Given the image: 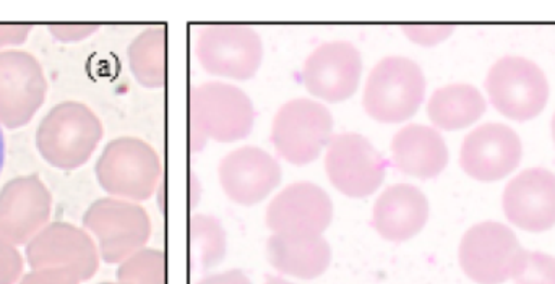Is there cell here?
Wrapping results in <instances>:
<instances>
[{
  "label": "cell",
  "instance_id": "obj_29",
  "mask_svg": "<svg viewBox=\"0 0 555 284\" xmlns=\"http://www.w3.org/2000/svg\"><path fill=\"white\" fill-rule=\"evenodd\" d=\"M75 273L61 269L33 270L28 275L23 276L20 284H80Z\"/></svg>",
  "mask_w": 555,
  "mask_h": 284
},
{
  "label": "cell",
  "instance_id": "obj_27",
  "mask_svg": "<svg viewBox=\"0 0 555 284\" xmlns=\"http://www.w3.org/2000/svg\"><path fill=\"white\" fill-rule=\"evenodd\" d=\"M22 275V254L9 241L0 240V284H16Z\"/></svg>",
  "mask_w": 555,
  "mask_h": 284
},
{
  "label": "cell",
  "instance_id": "obj_3",
  "mask_svg": "<svg viewBox=\"0 0 555 284\" xmlns=\"http://www.w3.org/2000/svg\"><path fill=\"white\" fill-rule=\"evenodd\" d=\"M100 117L83 103L57 104L36 133L42 158L62 171L81 168L103 139Z\"/></svg>",
  "mask_w": 555,
  "mask_h": 284
},
{
  "label": "cell",
  "instance_id": "obj_14",
  "mask_svg": "<svg viewBox=\"0 0 555 284\" xmlns=\"http://www.w3.org/2000/svg\"><path fill=\"white\" fill-rule=\"evenodd\" d=\"M524 145L512 127L488 122L473 129L460 149V166L478 182H499L517 171Z\"/></svg>",
  "mask_w": 555,
  "mask_h": 284
},
{
  "label": "cell",
  "instance_id": "obj_20",
  "mask_svg": "<svg viewBox=\"0 0 555 284\" xmlns=\"http://www.w3.org/2000/svg\"><path fill=\"white\" fill-rule=\"evenodd\" d=\"M391 162L401 175L430 181L446 171L449 146L436 127L408 124L391 140Z\"/></svg>",
  "mask_w": 555,
  "mask_h": 284
},
{
  "label": "cell",
  "instance_id": "obj_9",
  "mask_svg": "<svg viewBox=\"0 0 555 284\" xmlns=\"http://www.w3.org/2000/svg\"><path fill=\"white\" fill-rule=\"evenodd\" d=\"M195 55L207 74L246 81L256 77L262 65L263 42L253 26H204L195 39Z\"/></svg>",
  "mask_w": 555,
  "mask_h": 284
},
{
  "label": "cell",
  "instance_id": "obj_15",
  "mask_svg": "<svg viewBox=\"0 0 555 284\" xmlns=\"http://www.w3.org/2000/svg\"><path fill=\"white\" fill-rule=\"evenodd\" d=\"M26 259L33 270L61 269L88 282L100 269V249L90 234L68 223H51L28 244Z\"/></svg>",
  "mask_w": 555,
  "mask_h": 284
},
{
  "label": "cell",
  "instance_id": "obj_17",
  "mask_svg": "<svg viewBox=\"0 0 555 284\" xmlns=\"http://www.w3.org/2000/svg\"><path fill=\"white\" fill-rule=\"evenodd\" d=\"M221 189L243 207L266 201L281 184L283 171L275 156L259 146H241L228 153L218 166Z\"/></svg>",
  "mask_w": 555,
  "mask_h": 284
},
{
  "label": "cell",
  "instance_id": "obj_13",
  "mask_svg": "<svg viewBox=\"0 0 555 284\" xmlns=\"http://www.w3.org/2000/svg\"><path fill=\"white\" fill-rule=\"evenodd\" d=\"M362 68L361 52L352 42H323L304 62L302 83L319 101L343 103L358 91Z\"/></svg>",
  "mask_w": 555,
  "mask_h": 284
},
{
  "label": "cell",
  "instance_id": "obj_16",
  "mask_svg": "<svg viewBox=\"0 0 555 284\" xmlns=\"http://www.w3.org/2000/svg\"><path fill=\"white\" fill-rule=\"evenodd\" d=\"M52 197L38 176L13 179L0 192V240L31 243L51 218Z\"/></svg>",
  "mask_w": 555,
  "mask_h": 284
},
{
  "label": "cell",
  "instance_id": "obj_36",
  "mask_svg": "<svg viewBox=\"0 0 555 284\" xmlns=\"http://www.w3.org/2000/svg\"><path fill=\"white\" fill-rule=\"evenodd\" d=\"M103 284H120V283H103Z\"/></svg>",
  "mask_w": 555,
  "mask_h": 284
},
{
  "label": "cell",
  "instance_id": "obj_10",
  "mask_svg": "<svg viewBox=\"0 0 555 284\" xmlns=\"http://www.w3.org/2000/svg\"><path fill=\"white\" fill-rule=\"evenodd\" d=\"M325 172L339 194L365 198L378 191L387 176V162L361 133H338L325 150Z\"/></svg>",
  "mask_w": 555,
  "mask_h": 284
},
{
  "label": "cell",
  "instance_id": "obj_33",
  "mask_svg": "<svg viewBox=\"0 0 555 284\" xmlns=\"http://www.w3.org/2000/svg\"><path fill=\"white\" fill-rule=\"evenodd\" d=\"M3 162H5V142H3V133L0 129V172H2Z\"/></svg>",
  "mask_w": 555,
  "mask_h": 284
},
{
  "label": "cell",
  "instance_id": "obj_21",
  "mask_svg": "<svg viewBox=\"0 0 555 284\" xmlns=\"http://www.w3.org/2000/svg\"><path fill=\"white\" fill-rule=\"evenodd\" d=\"M270 266L281 275L320 279L332 266V247L323 236L287 237L272 234L267 243Z\"/></svg>",
  "mask_w": 555,
  "mask_h": 284
},
{
  "label": "cell",
  "instance_id": "obj_23",
  "mask_svg": "<svg viewBox=\"0 0 555 284\" xmlns=\"http://www.w3.org/2000/svg\"><path fill=\"white\" fill-rule=\"evenodd\" d=\"M129 64L142 87L158 90L166 81V29L153 26L140 33L129 46Z\"/></svg>",
  "mask_w": 555,
  "mask_h": 284
},
{
  "label": "cell",
  "instance_id": "obj_22",
  "mask_svg": "<svg viewBox=\"0 0 555 284\" xmlns=\"http://www.w3.org/2000/svg\"><path fill=\"white\" fill-rule=\"evenodd\" d=\"M488 109L485 94L469 83H452L434 91L427 116L437 130L459 132L478 122Z\"/></svg>",
  "mask_w": 555,
  "mask_h": 284
},
{
  "label": "cell",
  "instance_id": "obj_11",
  "mask_svg": "<svg viewBox=\"0 0 555 284\" xmlns=\"http://www.w3.org/2000/svg\"><path fill=\"white\" fill-rule=\"evenodd\" d=\"M48 93V81L35 55L0 51V124L20 129L31 122Z\"/></svg>",
  "mask_w": 555,
  "mask_h": 284
},
{
  "label": "cell",
  "instance_id": "obj_5",
  "mask_svg": "<svg viewBox=\"0 0 555 284\" xmlns=\"http://www.w3.org/2000/svg\"><path fill=\"white\" fill-rule=\"evenodd\" d=\"M96 176L107 194L139 204L155 194L162 179V159L143 140L120 137L107 143L98 159Z\"/></svg>",
  "mask_w": 555,
  "mask_h": 284
},
{
  "label": "cell",
  "instance_id": "obj_18",
  "mask_svg": "<svg viewBox=\"0 0 555 284\" xmlns=\"http://www.w3.org/2000/svg\"><path fill=\"white\" fill-rule=\"evenodd\" d=\"M505 217L518 230L546 233L555 227V175L550 169H525L502 195Z\"/></svg>",
  "mask_w": 555,
  "mask_h": 284
},
{
  "label": "cell",
  "instance_id": "obj_1",
  "mask_svg": "<svg viewBox=\"0 0 555 284\" xmlns=\"http://www.w3.org/2000/svg\"><path fill=\"white\" fill-rule=\"evenodd\" d=\"M192 146L207 140L233 143L247 139L256 124V107L246 91L224 81H205L191 91Z\"/></svg>",
  "mask_w": 555,
  "mask_h": 284
},
{
  "label": "cell",
  "instance_id": "obj_24",
  "mask_svg": "<svg viewBox=\"0 0 555 284\" xmlns=\"http://www.w3.org/2000/svg\"><path fill=\"white\" fill-rule=\"evenodd\" d=\"M189 230L192 270L205 273L220 266L228 254V236L221 221L211 215H194Z\"/></svg>",
  "mask_w": 555,
  "mask_h": 284
},
{
  "label": "cell",
  "instance_id": "obj_30",
  "mask_svg": "<svg viewBox=\"0 0 555 284\" xmlns=\"http://www.w3.org/2000/svg\"><path fill=\"white\" fill-rule=\"evenodd\" d=\"M49 31L54 35L55 39L62 42H77L90 38L93 33L98 31V26H81V25H64L52 26Z\"/></svg>",
  "mask_w": 555,
  "mask_h": 284
},
{
  "label": "cell",
  "instance_id": "obj_32",
  "mask_svg": "<svg viewBox=\"0 0 555 284\" xmlns=\"http://www.w3.org/2000/svg\"><path fill=\"white\" fill-rule=\"evenodd\" d=\"M195 284H253V282L241 270H228V272L205 276V279Z\"/></svg>",
  "mask_w": 555,
  "mask_h": 284
},
{
  "label": "cell",
  "instance_id": "obj_26",
  "mask_svg": "<svg viewBox=\"0 0 555 284\" xmlns=\"http://www.w3.org/2000/svg\"><path fill=\"white\" fill-rule=\"evenodd\" d=\"M515 284H555V257L544 253H528L527 266Z\"/></svg>",
  "mask_w": 555,
  "mask_h": 284
},
{
  "label": "cell",
  "instance_id": "obj_4",
  "mask_svg": "<svg viewBox=\"0 0 555 284\" xmlns=\"http://www.w3.org/2000/svg\"><path fill=\"white\" fill-rule=\"evenodd\" d=\"M528 250L517 234L498 221H482L463 234L459 262L476 284L514 282L527 266Z\"/></svg>",
  "mask_w": 555,
  "mask_h": 284
},
{
  "label": "cell",
  "instance_id": "obj_7",
  "mask_svg": "<svg viewBox=\"0 0 555 284\" xmlns=\"http://www.w3.org/2000/svg\"><path fill=\"white\" fill-rule=\"evenodd\" d=\"M492 106L517 122L537 119L550 101V81L537 62L518 55L499 59L485 81Z\"/></svg>",
  "mask_w": 555,
  "mask_h": 284
},
{
  "label": "cell",
  "instance_id": "obj_25",
  "mask_svg": "<svg viewBox=\"0 0 555 284\" xmlns=\"http://www.w3.org/2000/svg\"><path fill=\"white\" fill-rule=\"evenodd\" d=\"M120 284H166V256L158 249L139 250L117 270Z\"/></svg>",
  "mask_w": 555,
  "mask_h": 284
},
{
  "label": "cell",
  "instance_id": "obj_19",
  "mask_svg": "<svg viewBox=\"0 0 555 284\" xmlns=\"http://www.w3.org/2000/svg\"><path fill=\"white\" fill-rule=\"evenodd\" d=\"M429 214V201L420 188L395 184L375 201L371 227L388 243H406L426 228Z\"/></svg>",
  "mask_w": 555,
  "mask_h": 284
},
{
  "label": "cell",
  "instance_id": "obj_8",
  "mask_svg": "<svg viewBox=\"0 0 555 284\" xmlns=\"http://www.w3.org/2000/svg\"><path fill=\"white\" fill-rule=\"evenodd\" d=\"M85 230L98 240L101 259L111 266L122 263L145 249L152 237V220L137 202L100 198L83 217Z\"/></svg>",
  "mask_w": 555,
  "mask_h": 284
},
{
  "label": "cell",
  "instance_id": "obj_6",
  "mask_svg": "<svg viewBox=\"0 0 555 284\" xmlns=\"http://www.w3.org/2000/svg\"><path fill=\"white\" fill-rule=\"evenodd\" d=\"M332 111L317 100L296 98L278 109L272 122L273 149L284 162L306 166L315 162L333 137Z\"/></svg>",
  "mask_w": 555,
  "mask_h": 284
},
{
  "label": "cell",
  "instance_id": "obj_31",
  "mask_svg": "<svg viewBox=\"0 0 555 284\" xmlns=\"http://www.w3.org/2000/svg\"><path fill=\"white\" fill-rule=\"evenodd\" d=\"M31 26H0V48L20 46L28 39Z\"/></svg>",
  "mask_w": 555,
  "mask_h": 284
},
{
  "label": "cell",
  "instance_id": "obj_35",
  "mask_svg": "<svg viewBox=\"0 0 555 284\" xmlns=\"http://www.w3.org/2000/svg\"><path fill=\"white\" fill-rule=\"evenodd\" d=\"M551 130H553V140L555 143V113H554V117H553V124H551Z\"/></svg>",
  "mask_w": 555,
  "mask_h": 284
},
{
  "label": "cell",
  "instance_id": "obj_12",
  "mask_svg": "<svg viewBox=\"0 0 555 284\" xmlns=\"http://www.w3.org/2000/svg\"><path fill=\"white\" fill-rule=\"evenodd\" d=\"M333 221V201L313 182H294L278 192L267 208V228L276 236H323Z\"/></svg>",
  "mask_w": 555,
  "mask_h": 284
},
{
  "label": "cell",
  "instance_id": "obj_34",
  "mask_svg": "<svg viewBox=\"0 0 555 284\" xmlns=\"http://www.w3.org/2000/svg\"><path fill=\"white\" fill-rule=\"evenodd\" d=\"M266 284H296L287 282V280L281 279V276H267Z\"/></svg>",
  "mask_w": 555,
  "mask_h": 284
},
{
  "label": "cell",
  "instance_id": "obj_28",
  "mask_svg": "<svg viewBox=\"0 0 555 284\" xmlns=\"http://www.w3.org/2000/svg\"><path fill=\"white\" fill-rule=\"evenodd\" d=\"M404 35L421 46H436L446 41L455 28L453 26H406Z\"/></svg>",
  "mask_w": 555,
  "mask_h": 284
},
{
  "label": "cell",
  "instance_id": "obj_2",
  "mask_svg": "<svg viewBox=\"0 0 555 284\" xmlns=\"http://www.w3.org/2000/svg\"><path fill=\"white\" fill-rule=\"evenodd\" d=\"M426 90V75L416 61L403 55H388L369 74L362 106L377 122H406L423 106Z\"/></svg>",
  "mask_w": 555,
  "mask_h": 284
}]
</instances>
